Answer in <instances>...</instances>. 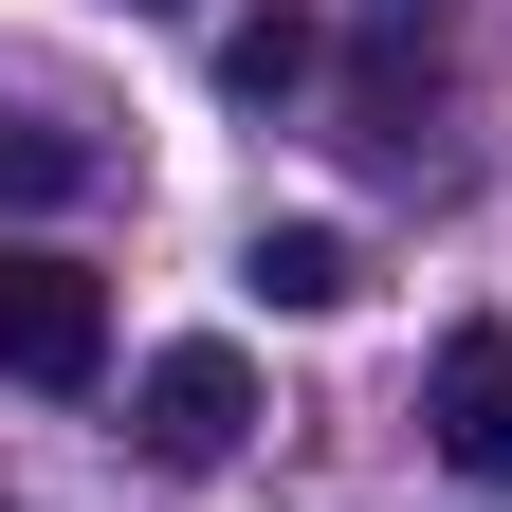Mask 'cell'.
<instances>
[{"label":"cell","instance_id":"cell-8","mask_svg":"<svg viewBox=\"0 0 512 512\" xmlns=\"http://www.w3.org/2000/svg\"><path fill=\"white\" fill-rule=\"evenodd\" d=\"M384 19H421V0H384Z\"/></svg>","mask_w":512,"mask_h":512},{"label":"cell","instance_id":"cell-2","mask_svg":"<svg viewBox=\"0 0 512 512\" xmlns=\"http://www.w3.org/2000/svg\"><path fill=\"white\" fill-rule=\"evenodd\" d=\"M128 439H147L165 476H220L238 439H256V366L238 348H165L147 384H128Z\"/></svg>","mask_w":512,"mask_h":512},{"label":"cell","instance_id":"cell-3","mask_svg":"<svg viewBox=\"0 0 512 512\" xmlns=\"http://www.w3.org/2000/svg\"><path fill=\"white\" fill-rule=\"evenodd\" d=\"M421 439H439L458 476L512 494V330H439V366H421Z\"/></svg>","mask_w":512,"mask_h":512},{"label":"cell","instance_id":"cell-5","mask_svg":"<svg viewBox=\"0 0 512 512\" xmlns=\"http://www.w3.org/2000/svg\"><path fill=\"white\" fill-rule=\"evenodd\" d=\"M220 92H238V110H275V92H311V19H293V0H256V19L220 37Z\"/></svg>","mask_w":512,"mask_h":512},{"label":"cell","instance_id":"cell-4","mask_svg":"<svg viewBox=\"0 0 512 512\" xmlns=\"http://www.w3.org/2000/svg\"><path fill=\"white\" fill-rule=\"evenodd\" d=\"M238 293H256V311H348V293H366V256H348L330 220H256V256H238Z\"/></svg>","mask_w":512,"mask_h":512},{"label":"cell","instance_id":"cell-7","mask_svg":"<svg viewBox=\"0 0 512 512\" xmlns=\"http://www.w3.org/2000/svg\"><path fill=\"white\" fill-rule=\"evenodd\" d=\"M128 19H165V0H128Z\"/></svg>","mask_w":512,"mask_h":512},{"label":"cell","instance_id":"cell-6","mask_svg":"<svg viewBox=\"0 0 512 512\" xmlns=\"http://www.w3.org/2000/svg\"><path fill=\"white\" fill-rule=\"evenodd\" d=\"M55 183H92V147H55V128H0V202H55Z\"/></svg>","mask_w":512,"mask_h":512},{"label":"cell","instance_id":"cell-1","mask_svg":"<svg viewBox=\"0 0 512 512\" xmlns=\"http://www.w3.org/2000/svg\"><path fill=\"white\" fill-rule=\"evenodd\" d=\"M92 366H110V293L74 256L0 238V384H92Z\"/></svg>","mask_w":512,"mask_h":512}]
</instances>
